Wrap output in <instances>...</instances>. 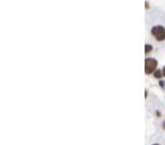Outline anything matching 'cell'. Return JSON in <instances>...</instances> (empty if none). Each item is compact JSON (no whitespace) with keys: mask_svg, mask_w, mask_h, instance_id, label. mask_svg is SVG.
Listing matches in <instances>:
<instances>
[{"mask_svg":"<svg viewBox=\"0 0 165 145\" xmlns=\"http://www.w3.org/2000/svg\"><path fill=\"white\" fill-rule=\"evenodd\" d=\"M154 145H159V144H154Z\"/></svg>","mask_w":165,"mask_h":145,"instance_id":"52a82bcc","label":"cell"},{"mask_svg":"<svg viewBox=\"0 0 165 145\" xmlns=\"http://www.w3.org/2000/svg\"><path fill=\"white\" fill-rule=\"evenodd\" d=\"M152 35L157 40V41H164L165 40V29L163 26L157 25L152 27Z\"/></svg>","mask_w":165,"mask_h":145,"instance_id":"6da1fadb","label":"cell"},{"mask_svg":"<svg viewBox=\"0 0 165 145\" xmlns=\"http://www.w3.org/2000/svg\"><path fill=\"white\" fill-rule=\"evenodd\" d=\"M162 76H163L162 70H155V72H154V77H156V78H161Z\"/></svg>","mask_w":165,"mask_h":145,"instance_id":"3957f363","label":"cell"},{"mask_svg":"<svg viewBox=\"0 0 165 145\" xmlns=\"http://www.w3.org/2000/svg\"><path fill=\"white\" fill-rule=\"evenodd\" d=\"M157 67V60L154 58H147L145 59V72L146 74H152Z\"/></svg>","mask_w":165,"mask_h":145,"instance_id":"7a4b0ae2","label":"cell"},{"mask_svg":"<svg viewBox=\"0 0 165 145\" xmlns=\"http://www.w3.org/2000/svg\"><path fill=\"white\" fill-rule=\"evenodd\" d=\"M164 85H165V84H164V82H163V81H162V82H159V86H161V87H164Z\"/></svg>","mask_w":165,"mask_h":145,"instance_id":"5b68a950","label":"cell"},{"mask_svg":"<svg viewBox=\"0 0 165 145\" xmlns=\"http://www.w3.org/2000/svg\"><path fill=\"white\" fill-rule=\"evenodd\" d=\"M162 72H163V76H165V67H164V68H163Z\"/></svg>","mask_w":165,"mask_h":145,"instance_id":"8992f818","label":"cell"},{"mask_svg":"<svg viewBox=\"0 0 165 145\" xmlns=\"http://www.w3.org/2000/svg\"><path fill=\"white\" fill-rule=\"evenodd\" d=\"M150 51H152V45L150 44H146L145 45V54H148Z\"/></svg>","mask_w":165,"mask_h":145,"instance_id":"277c9868","label":"cell"}]
</instances>
